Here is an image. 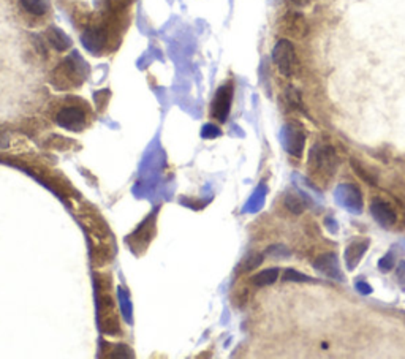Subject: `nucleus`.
<instances>
[{
    "label": "nucleus",
    "mask_w": 405,
    "mask_h": 359,
    "mask_svg": "<svg viewBox=\"0 0 405 359\" xmlns=\"http://www.w3.org/2000/svg\"><path fill=\"white\" fill-rule=\"evenodd\" d=\"M339 166V158L331 146L315 144L309 154L307 170L310 177L314 179L315 186L325 187L333 181Z\"/></svg>",
    "instance_id": "1"
},
{
    "label": "nucleus",
    "mask_w": 405,
    "mask_h": 359,
    "mask_svg": "<svg viewBox=\"0 0 405 359\" xmlns=\"http://www.w3.org/2000/svg\"><path fill=\"white\" fill-rule=\"evenodd\" d=\"M98 287V318L100 326L105 334L114 336L119 332V315L116 312L114 301L109 294V290H103V285L97 283Z\"/></svg>",
    "instance_id": "2"
},
{
    "label": "nucleus",
    "mask_w": 405,
    "mask_h": 359,
    "mask_svg": "<svg viewBox=\"0 0 405 359\" xmlns=\"http://www.w3.org/2000/svg\"><path fill=\"white\" fill-rule=\"evenodd\" d=\"M272 61H274L276 67L283 76L292 78L299 68V59L294 50V45L290 40L282 39L278 40L274 50H272Z\"/></svg>",
    "instance_id": "3"
},
{
    "label": "nucleus",
    "mask_w": 405,
    "mask_h": 359,
    "mask_svg": "<svg viewBox=\"0 0 405 359\" xmlns=\"http://www.w3.org/2000/svg\"><path fill=\"white\" fill-rule=\"evenodd\" d=\"M81 63L84 62L76 63L72 57H68V59L62 62L54 70V75H52V84H54V87L59 89V91H65V89L80 86L84 81Z\"/></svg>",
    "instance_id": "4"
},
{
    "label": "nucleus",
    "mask_w": 405,
    "mask_h": 359,
    "mask_svg": "<svg viewBox=\"0 0 405 359\" xmlns=\"http://www.w3.org/2000/svg\"><path fill=\"white\" fill-rule=\"evenodd\" d=\"M336 202L340 204L342 208L350 210L351 214H361L362 208H364V202H362V193L355 184H340L334 192Z\"/></svg>",
    "instance_id": "5"
},
{
    "label": "nucleus",
    "mask_w": 405,
    "mask_h": 359,
    "mask_svg": "<svg viewBox=\"0 0 405 359\" xmlns=\"http://www.w3.org/2000/svg\"><path fill=\"white\" fill-rule=\"evenodd\" d=\"M282 144L288 154L301 157L306 146V133L299 124H288L282 130Z\"/></svg>",
    "instance_id": "6"
},
{
    "label": "nucleus",
    "mask_w": 405,
    "mask_h": 359,
    "mask_svg": "<svg viewBox=\"0 0 405 359\" xmlns=\"http://www.w3.org/2000/svg\"><path fill=\"white\" fill-rule=\"evenodd\" d=\"M281 29L285 35H290L292 39H306L309 35V24L304 14L298 12H288L281 21Z\"/></svg>",
    "instance_id": "7"
},
{
    "label": "nucleus",
    "mask_w": 405,
    "mask_h": 359,
    "mask_svg": "<svg viewBox=\"0 0 405 359\" xmlns=\"http://www.w3.org/2000/svg\"><path fill=\"white\" fill-rule=\"evenodd\" d=\"M233 84H225L217 91L212 102V116L219 122H225L230 114L231 102H233Z\"/></svg>",
    "instance_id": "8"
},
{
    "label": "nucleus",
    "mask_w": 405,
    "mask_h": 359,
    "mask_svg": "<svg viewBox=\"0 0 405 359\" xmlns=\"http://www.w3.org/2000/svg\"><path fill=\"white\" fill-rule=\"evenodd\" d=\"M314 268L323 276L334 279L338 282H344V274L340 271V263L336 253H323L314 263Z\"/></svg>",
    "instance_id": "9"
},
{
    "label": "nucleus",
    "mask_w": 405,
    "mask_h": 359,
    "mask_svg": "<svg viewBox=\"0 0 405 359\" xmlns=\"http://www.w3.org/2000/svg\"><path fill=\"white\" fill-rule=\"evenodd\" d=\"M56 122L67 130L81 131L84 129V124H86V116H84L83 109L76 107L64 108L57 113Z\"/></svg>",
    "instance_id": "10"
},
{
    "label": "nucleus",
    "mask_w": 405,
    "mask_h": 359,
    "mask_svg": "<svg viewBox=\"0 0 405 359\" xmlns=\"http://www.w3.org/2000/svg\"><path fill=\"white\" fill-rule=\"evenodd\" d=\"M371 214L372 217L375 219L377 224H380L383 228H393L394 225H396V213H394L393 206L383 202V199H378L375 198L373 202L371 203Z\"/></svg>",
    "instance_id": "11"
},
{
    "label": "nucleus",
    "mask_w": 405,
    "mask_h": 359,
    "mask_svg": "<svg viewBox=\"0 0 405 359\" xmlns=\"http://www.w3.org/2000/svg\"><path fill=\"white\" fill-rule=\"evenodd\" d=\"M367 249H369V239L355 241L347 247L344 253V260L349 271H355L358 265H360V261L362 260V257H364V253L367 252Z\"/></svg>",
    "instance_id": "12"
},
{
    "label": "nucleus",
    "mask_w": 405,
    "mask_h": 359,
    "mask_svg": "<svg viewBox=\"0 0 405 359\" xmlns=\"http://www.w3.org/2000/svg\"><path fill=\"white\" fill-rule=\"evenodd\" d=\"M285 206L290 213L299 215L307 209L309 199H306L303 193H288L285 197Z\"/></svg>",
    "instance_id": "13"
},
{
    "label": "nucleus",
    "mask_w": 405,
    "mask_h": 359,
    "mask_svg": "<svg viewBox=\"0 0 405 359\" xmlns=\"http://www.w3.org/2000/svg\"><path fill=\"white\" fill-rule=\"evenodd\" d=\"M46 39H48L50 43L54 46L57 51H65L72 45V41L68 40V36L57 28H51L48 32H46Z\"/></svg>",
    "instance_id": "14"
},
{
    "label": "nucleus",
    "mask_w": 405,
    "mask_h": 359,
    "mask_svg": "<svg viewBox=\"0 0 405 359\" xmlns=\"http://www.w3.org/2000/svg\"><path fill=\"white\" fill-rule=\"evenodd\" d=\"M278 274H281V269L277 268L265 269V271L255 274V276L252 277V283H254L255 287H267V285H272L277 281Z\"/></svg>",
    "instance_id": "15"
},
{
    "label": "nucleus",
    "mask_w": 405,
    "mask_h": 359,
    "mask_svg": "<svg viewBox=\"0 0 405 359\" xmlns=\"http://www.w3.org/2000/svg\"><path fill=\"white\" fill-rule=\"evenodd\" d=\"M21 5H23L25 12L32 13L35 16H41L48 13L50 10V0H21Z\"/></svg>",
    "instance_id": "16"
},
{
    "label": "nucleus",
    "mask_w": 405,
    "mask_h": 359,
    "mask_svg": "<svg viewBox=\"0 0 405 359\" xmlns=\"http://www.w3.org/2000/svg\"><path fill=\"white\" fill-rule=\"evenodd\" d=\"M285 100L288 103V107L293 108V109H299L301 113H304V107H303V97H301V92L298 91L296 87L293 86H288L287 91H285Z\"/></svg>",
    "instance_id": "17"
},
{
    "label": "nucleus",
    "mask_w": 405,
    "mask_h": 359,
    "mask_svg": "<svg viewBox=\"0 0 405 359\" xmlns=\"http://www.w3.org/2000/svg\"><path fill=\"white\" fill-rule=\"evenodd\" d=\"M263 263V255L260 253H250L249 257L245 258V260L239 265V271L241 272H250L254 271V269L259 268Z\"/></svg>",
    "instance_id": "18"
},
{
    "label": "nucleus",
    "mask_w": 405,
    "mask_h": 359,
    "mask_svg": "<svg viewBox=\"0 0 405 359\" xmlns=\"http://www.w3.org/2000/svg\"><path fill=\"white\" fill-rule=\"evenodd\" d=\"M351 166H353V170H355V171L358 173V176H360V177H362V179H364V181H366V182H369V184H372V186H375V184H377V181H375V179H373V176H372V174H371L369 171H366V170H364V168H362V166H361V163H360V160H355V158H353V160H351Z\"/></svg>",
    "instance_id": "19"
},
{
    "label": "nucleus",
    "mask_w": 405,
    "mask_h": 359,
    "mask_svg": "<svg viewBox=\"0 0 405 359\" xmlns=\"http://www.w3.org/2000/svg\"><path fill=\"white\" fill-rule=\"evenodd\" d=\"M394 261H396L394 253L389 252V253H386L385 257L380 258V261H378V269H380V271H383V272H389L394 268Z\"/></svg>",
    "instance_id": "20"
},
{
    "label": "nucleus",
    "mask_w": 405,
    "mask_h": 359,
    "mask_svg": "<svg viewBox=\"0 0 405 359\" xmlns=\"http://www.w3.org/2000/svg\"><path fill=\"white\" fill-rule=\"evenodd\" d=\"M283 281H293V282H310V277L304 276V274L294 271V269H287Z\"/></svg>",
    "instance_id": "21"
},
{
    "label": "nucleus",
    "mask_w": 405,
    "mask_h": 359,
    "mask_svg": "<svg viewBox=\"0 0 405 359\" xmlns=\"http://www.w3.org/2000/svg\"><path fill=\"white\" fill-rule=\"evenodd\" d=\"M267 253H270V255H272V257H278V258H287V257L292 255V252L283 246H272L271 249L267 250Z\"/></svg>",
    "instance_id": "22"
},
{
    "label": "nucleus",
    "mask_w": 405,
    "mask_h": 359,
    "mask_svg": "<svg viewBox=\"0 0 405 359\" xmlns=\"http://www.w3.org/2000/svg\"><path fill=\"white\" fill-rule=\"evenodd\" d=\"M396 279L399 285L402 287V290H405V261L399 263V266L396 269Z\"/></svg>",
    "instance_id": "23"
},
{
    "label": "nucleus",
    "mask_w": 405,
    "mask_h": 359,
    "mask_svg": "<svg viewBox=\"0 0 405 359\" xmlns=\"http://www.w3.org/2000/svg\"><path fill=\"white\" fill-rule=\"evenodd\" d=\"M356 290L361 294H371L372 293V287L366 282H356Z\"/></svg>",
    "instance_id": "24"
},
{
    "label": "nucleus",
    "mask_w": 405,
    "mask_h": 359,
    "mask_svg": "<svg viewBox=\"0 0 405 359\" xmlns=\"http://www.w3.org/2000/svg\"><path fill=\"white\" fill-rule=\"evenodd\" d=\"M326 226H328L331 233H338V224H336V220L333 217L326 219Z\"/></svg>",
    "instance_id": "25"
},
{
    "label": "nucleus",
    "mask_w": 405,
    "mask_h": 359,
    "mask_svg": "<svg viewBox=\"0 0 405 359\" xmlns=\"http://www.w3.org/2000/svg\"><path fill=\"white\" fill-rule=\"evenodd\" d=\"M293 5H296V7H304V5L309 3V0H290Z\"/></svg>",
    "instance_id": "26"
}]
</instances>
